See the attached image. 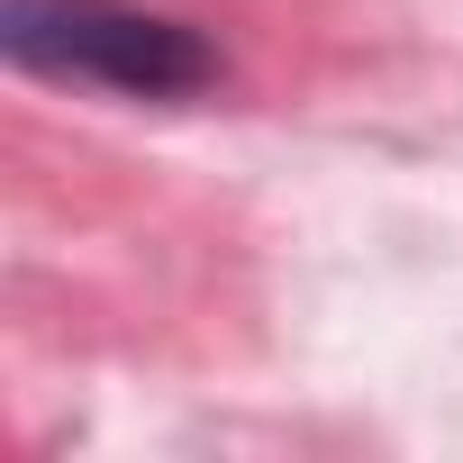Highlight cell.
I'll use <instances>...</instances> for the list:
<instances>
[{
    "label": "cell",
    "mask_w": 463,
    "mask_h": 463,
    "mask_svg": "<svg viewBox=\"0 0 463 463\" xmlns=\"http://www.w3.org/2000/svg\"><path fill=\"white\" fill-rule=\"evenodd\" d=\"M0 46L28 73L100 82L128 100H191L218 82V46L191 19L137 10V0H0Z\"/></svg>",
    "instance_id": "1"
}]
</instances>
